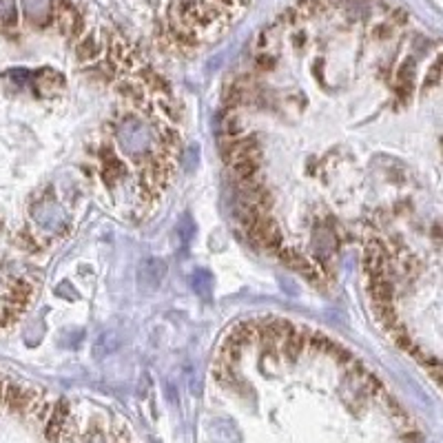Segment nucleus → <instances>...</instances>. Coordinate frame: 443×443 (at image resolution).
I'll use <instances>...</instances> for the list:
<instances>
[{
  "instance_id": "11",
  "label": "nucleus",
  "mask_w": 443,
  "mask_h": 443,
  "mask_svg": "<svg viewBox=\"0 0 443 443\" xmlns=\"http://www.w3.org/2000/svg\"><path fill=\"white\" fill-rule=\"evenodd\" d=\"M115 91H118L122 98L135 100V82H129V80L118 82V84H115Z\"/></svg>"
},
{
  "instance_id": "8",
  "label": "nucleus",
  "mask_w": 443,
  "mask_h": 443,
  "mask_svg": "<svg viewBox=\"0 0 443 443\" xmlns=\"http://www.w3.org/2000/svg\"><path fill=\"white\" fill-rule=\"evenodd\" d=\"M0 25H5V27H16L18 25L16 0H0Z\"/></svg>"
},
{
  "instance_id": "12",
  "label": "nucleus",
  "mask_w": 443,
  "mask_h": 443,
  "mask_svg": "<svg viewBox=\"0 0 443 443\" xmlns=\"http://www.w3.org/2000/svg\"><path fill=\"white\" fill-rule=\"evenodd\" d=\"M390 23H393L395 27H404L408 23V14L404 12V9H393V14H390Z\"/></svg>"
},
{
  "instance_id": "14",
  "label": "nucleus",
  "mask_w": 443,
  "mask_h": 443,
  "mask_svg": "<svg viewBox=\"0 0 443 443\" xmlns=\"http://www.w3.org/2000/svg\"><path fill=\"white\" fill-rule=\"evenodd\" d=\"M5 382H0V404H3V399H5Z\"/></svg>"
},
{
  "instance_id": "2",
  "label": "nucleus",
  "mask_w": 443,
  "mask_h": 443,
  "mask_svg": "<svg viewBox=\"0 0 443 443\" xmlns=\"http://www.w3.org/2000/svg\"><path fill=\"white\" fill-rule=\"evenodd\" d=\"M415 76H417V67H415V60L408 58L402 62V67L397 69V78H395V93H397V100L406 104L410 100L415 91Z\"/></svg>"
},
{
  "instance_id": "5",
  "label": "nucleus",
  "mask_w": 443,
  "mask_h": 443,
  "mask_svg": "<svg viewBox=\"0 0 443 443\" xmlns=\"http://www.w3.org/2000/svg\"><path fill=\"white\" fill-rule=\"evenodd\" d=\"M166 273V266L164 262L160 259H146L142 266H140V282L144 288H157L160 286V282Z\"/></svg>"
},
{
  "instance_id": "3",
  "label": "nucleus",
  "mask_w": 443,
  "mask_h": 443,
  "mask_svg": "<svg viewBox=\"0 0 443 443\" xmlns=\"http://www.w3.org/2000/svg\"><path fill=\"white\" fill-rule=\"evenodd\" d=\"M104 51H107V45L93 31H87L80 40H76V58L80 62H96Z\"/></svg>"
},
{
  "instance_id": "6",
  "label": "nucleus",
  "mask_w": 443,
  "mask_h": 443,
  "mask_svg": "<svg viewBox=\"0 0 443 443\" xmlns=\"http://www.w3.org/2000/svg\"><path fill=\"white\" fill-rule=\"evenodd\" d=\"M368 291H371L373 302L393 304L395 299V284L390 277H371L368 279Z\"/></svg>"
},
{
  "instance_id": "10",
  "label": "nucleus",
  "mask_w": 443,
  "mask_h": 443,
  "mask_svg": "<svg viewBox=\"0 0 443 443\" xmlns=\"http://www.w3.org/2000/svg\"><path fill=\"white\" fill-rule=\"evenodd\" d=\"M395 31H397V27H395L393 23H390V20H386V23H377V25L373 27L371 36H373L375 40H388V38L395 36Z\"/></svg>"
},
{
  "instance_id": "9",
  "label": "nucleus",
  "mask_w": 443,
  "mask_h": 443,
  "mask_svg": "<svg viewBox=\"0 0 443 443\" xmlns=\"http://www.w3.org/2000/svg\"><path fill=\"white\" fill-rule=\"evenodd\" d=\"M277 67V58L270 54V51H257L255 56V71L259 73H268Z\"/></svg>"
},
{
  "instance_id": "13",
  "label": "nucleus",
  "mask_w": 443,
  "mask_h": 443,
  "mask_svg": "<svg viewBox=\"0 0 443 443\" xmlns=\"http://www.w3.org/2000/svg\"><path fill=\"white\" fill-rule=\"evenodd\" d=\"M293 45L297 49H302L306 45V34H304V31H297V34L293 36Z\"/></svg>"
},
{
  "instance_id": "4",
  "label": "nucleus",
  "mask_w": 443,
  "mask_h": 443,
  "mask_svg": "<svg viewBox=\"0 0 443 443\" xmlns=\"http://www.w3.org/2000/svg\"><path fill=\"white\" fill-rule=\"evenodd\" d=\"M34 299V286L31 282L25 277H18L14 282H9V291H7V304L16 306V308L25 311L27 306Z\"/></svg>"
},
{
  "instance_id": "7",
  "label": "nucleus",
  "mask_w": 443,
  "mask_h": 443,
  "mask_svg": "<svg viewBox=\"0 0 443 443\" xmlns=\"http://www.w3.org/2000/svg\"><path fill=\"white\" fill-rule=\"evenodd\" d=\"M441 80H443V54H439L437 60L430 65L426 78H424V91H430L432 87H437Z\"/></svg>"
},
{
  "instance_id": "1",
  "label": "nucleus",
  "mask_w": 443,
  "mask_h": 443,
  "mask_svg": "<svg viewBox=\"0 0 443 443\" xmlns=\"http://www.w3.org/2000/svg\"><path fill=\"white\" fill-rule=\"evenodd\" d=\"M54 18L58 29L73 42L87 34V18L73 0H54Z\"/></svg>"
}]
</instances>
